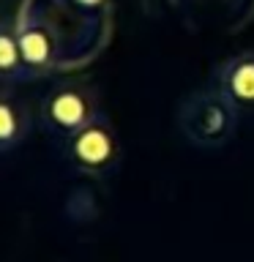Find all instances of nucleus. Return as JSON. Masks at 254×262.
<instances>
[{
    "instance_id": "6",
    "label": "nucleus",
    "mask_w": 254,
    "mask_h": 262,
    "mask_svg": "<svg viewBox=\"0 0 254 262\" xmlns=\"http://www.w3.org/2000/svg\"><path fill=\"white\" fill-rule=\"evenodd\" d=\"M33 115L28 104L11 90H0V156L11 153L30 134Z\"/></svg>"
},
{
    "instance_id": "7",
    "label": "nucleus",
    "mask_w": 254,
    "mask_h": 262,
    "mask_svg": "<svg viewBox=\"0 0 254 262\" xmlns=\"http://www.w3.org/2000/svg\"><path fill=\"white\" fill-rule=\"evenodd\" d=\"M33 74L25 63L16 19H0V82H28Z\"/></svg>"
},
{
    "instance_id": "1",
    "label": "nucleus",
    "mask_w": 254,
    "mask_h": 262,
    "mask_svg": "<svg viewBox=\"0 0 254 262\" xmlns=\"http://www.w3.org/2000/svg\"><path fill=\"white\" fill-rule=\"evenodd\" d=\"M238 118H241V110L216 85L188 93L178 110V123L183 128V137L205 150L224 147L238 131Z\"/></svg>"
},
{
    "instance_id": "5",
    "label": "nucleus",
    "mask_w": 254,
    "mask_h": 262,
    "mask_svg": "<svg viewBox=\"0 0 254 262\" xmlns=\"http://www.w3.org/2000/svg\"><path fill=\"white\" fill-rule=\"evenodd\" d=\"M213 85L232 98L238 110H254V49L238 52L219 63Z\"/></svg>"
},
{
    "instance_id": "4",
    "label": "nucleus",
    "mask_w": 254,
    "mask_h": 262,
    "mask_svg": "<svg viewBox=\"0 0 254 262\" xmlns=\"http://www.w3.org/2000/svg\"><path fill=\"white\" fill-rule=\"evenodd\" d=\"M16 33H19V44H22V55L25 63L36 77H44V74H52L57 69V38L52 28L38 19L36 14H30V8L25 6L19 16H16Z\"/></svg>"
},
{
    "instance_id": "3",
    "label": "nucleus",
    "mask_w": 254,
    "mask_h": 262,
    "mask_svg": "<svg viewBox=\"0 0 254 262\" xmlns=\"http://www.w3.org/2000/svg\"><path fill=\"white\" fill-rule=\"evenodd\" d=\"M101 115V98L90 82H60L49 88L38 104V120L49 134L66 139Z\"/></svg>"
},
{
    "instance_id": "8",
    "label": "nucleus",
    "mask_w": 254,
    "mask_h": 262,
    "mask_svg": "<svg viewBox=\"0 0 254 262\" xmlns=\"http://www.w3.org/2000/svg\"><path fill=\"white\" fill-rule=\"evenodd\" d=\"M71 3H77L79 8H93V11H96V8L107 6V3H110V0H71Z\"/></svg>"
},
{
    "instance_id": "2",
    "label": "nucleus",
    "mask_w": 254,
    "mask_h": 262,
    "mask_svg": "<svg viewBox=\"0 0 254 262\" xmlns=\"http://www.w3.org/2000/svg\"><path fill=\"white\" fill-rule=\"evenodd\" d=\"M63 159L79 175L107 180L120 167V137L107 115H96L90 123L60 139Z\"/></svg>"
}]
</instances>
